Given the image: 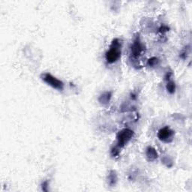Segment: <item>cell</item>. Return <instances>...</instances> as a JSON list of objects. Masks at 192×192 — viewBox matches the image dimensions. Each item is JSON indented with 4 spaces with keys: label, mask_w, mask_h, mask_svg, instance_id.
I'll use <instances>...</instances> for the list:
<instances>
[{
    "label": "cell",
    "mask_w": 192,
    "mask_h": 192,
    "mask_svg": "<svg viewBox=\"0 0 192 192\" xmlns=\"http://www.w3.org/2000/svg\"><path fill=\"white\" fill-rule=\"evenodd\" d=\"M121 49H122V41L119 38H114L112 41L110 46L109 51L105 53V59L106 61L110 64L117 62L121 57Z\"/></svg>",
    "instance_id": "1"
},
{
    "label": "cell",
    "mask_w": 192,
    "mask_h": 192,
    "mask_svg": "<svg viewBox=\"0 0 192 192\" xmlns=\"http://www.w3.org/2000/svg\"><path fill=\"white\" fill-rule=\"evenodd\" d=\"M134 136V131L129 128H125L120 131L116 135V145L117 146L122 149L128 143Z\"/></svg>",
    "instance_id": "2"
},
{
    "label": "cell",
    "mask_w": 192,
    "mask_h": 192,
    "mask_svg": "<svg viewBox=\"0 0 192 192\" xmlns=\"http://www.w3.org/2000/svg\"><path fill=\"white\" fill-rule=\"evenodd\" d=\"M41 77L44 83H46L47 84L49 85L50 86H51L53 89L59 90V91H62L64 89V83H63V82L60 81L58 78H56V77L53 76L50 73H44V74H41Z\"/></svg>",
    "instance_id": "3"
},
{
    "label": "cell",
    "mask_w": 192,
    "mask_h": 192,
    "mask_svg": "<svg viewBox=\"0 0 192 192\" xmlns=\"http://www.w3.org/2000/svg\"><path fill=\"white\" fill-rule=\"evenodd\" d=\"M144 51V45L142 44L140 38L136 37L131 46V55L134 59H137L141 56Z\"/></svg>",
    "instance_id": "4"
},
{
    "label": "cell",
    "mask_w": 192,
    "mask_h": 192,
    "mask_svg": "<svg viewBox=\"0 0 192 192\" xmlns=\"http://www.w3.org/2000/svg\"><path fill=\"white\" fill-rule=\"evenodd\" d=\"M174 131L168 126L161 128L158 132V137L164 143H170L173 141L174 137Z\"/></svg>",
    "instance_id": "5"
},
{
    "label": "cell",
    "mask_w": 192,
    "mask_h": 192,
    "mask_svg": "<svg viewBox=\"0 0 192 192\" xmlns=\"http://www.w3.org/2000/svg\"><path fill=\"white\" fill-rule=\"evenodd\" d=\"M146 156L149 161H154L158 158V155L155 148H153L152 146H148L146 148Z\"/></svg>",
    "instance_id": "6"
},
{
    "label": "cell",
    "mask_w": 192,
    "mask_h": 192,
    "mask_svg": "<svg viewBox=\"0 0 192 192\" xmlns=\"http://www.w3.org/2000/svg\"><path fill=\"white\" fill-rule=\"evenodd\" d=\"M118 181V176L116 170H111L109 172V174L107 176V183L111 187H113L116 185Z\"/></svg>",
    "instance_id": "7"
},
{
    "label": "cell",
    "mask_w": 192,
    "mask_h": 192,
    "mask_svg": "<svg viewBox=\"0 0 192 192\" xmlns=\"http://www.w3.org/2000/svg\"><path fill=\"white\" fill-rule=\"evenodd\" d=\"M112 97V92H105L102 95H101L98 98V101L99 102L103 105H106L107 104H109L110 101Z\"/></svg>",
    "instance_id": "8"
},
{
    "label": "cell",
    "mask_w": 192,
    "mask_h": 192,
    "mask_svg": "<svg viewBox=\"0 0 192 192\" xmlns=\"http://www.w3.org/2000/svg\"><path fill=\"white\" fill-rule=\"evenodd\" d=\"M166 89L170 94H173L176 92V84L173 81H170L166 85Z\"/></svg>",
    "instance_id": "9"
},
{
    "label": "cell",
    "mask_w": 192,
    "mask_h": 192,
    "mask_svg": "<svg viewBox=\"0 0 192 192\" xmlns=\"http://www.w3.org/2000/svg\"><path fill=\"white\" fill-rule=\"evenodd\" d=\"M161 161H162L166 167H168V168H171L173 165V161H172L171 158L168 156H164L163 158H161Z\"/></svg>",
    "instance_id": "10"
},
{
    "label": "cell",
    "mask_w": 192,
    "mask_h": 192,
    "mask_svg": "<svg viewBox=\"0 0 192 192\" xmlns=\"http://www.w3.org/2000/svg\"><path fill=\"white\" fill-rule=\"evenodd\" d=\"M159 63V59L156 57H152L147 61V66L149 67H155Z\"/></svg>",
    "instance_id": "11"
},
{
    "label": "cell",
    "mask_w": 192,
    "mask_h": 192,
    "mask_svg": "<svg viewBox=\"0 0 192 192\" xmlns=\"http://www.w3.org/2000/svg\"><path fill=\"white\" fill-rule=\"evenodd\" d=\"M120 151H121V149H120L119 148L117 147V146L115 145V146H113V148L111 149V156L113 157V158H116V157H118L119 155V153H120Z\"/></svg>",
    "instance_id": "12"
},
{
    "label": "cell",
    "mask_w": 192,
    "mask_h": 192,
    "mask_svg": "<svg viewBox=\"0 0 192 192\" xmlns=\"http://www.w3.org/2000/svg\"><path fill=\"white\" fill-rule=\"evenodd\" d=\"M48 182L44 181V183L41 184V189L44 191H48Z\"/></svg>",
    "instance_id": "13"
},
{
    "label": "cell",
    "mask_w": 192,
    "mask_h": 192,
    "mask_svg": "<svg viewBox=\"0 0 192 192\" xmlns=\"http://www.w3.org/2000/svg\"><path fill=\"white\" fill-rule=\"evenodd\" d=\"M168 31H169V27L165 26V25H163V26H161V27L159 28V32L161 33H165Z\"/></svg>",
    "instance_id": "14"
},
{
    "label": "cell",
    "mask_w": 192,
    "mask_h": 192,
    "mask_svg": "<svg viewBox=\"0 0 192 192\" xmlns=\"http://www.w3.org/2000/svg\"><path fill=\"white\" fill-rule=\"evenodd\" d=\"M172 75H173V74H172V72H168L166 74H165L164 76V80L167 81H170V77H172Z\"/></svg>",
    "instance_id": "15"
},
{
    "label": "cell",
    "mask_w": 192,
    "mask_h": 192,
    "mask_svg": "<svg viewBox=\"0 0 192 192\" xmlns=\"http://www.w3.org/2000/svg\"><path fill=\"white\" fill-rule=\"evenodd\" d=\"M131 98L132 100H135L137 98V96L136 94H134V93H131Z\"/></svg>",
    "instance_id": "16"
}]
</instances>
